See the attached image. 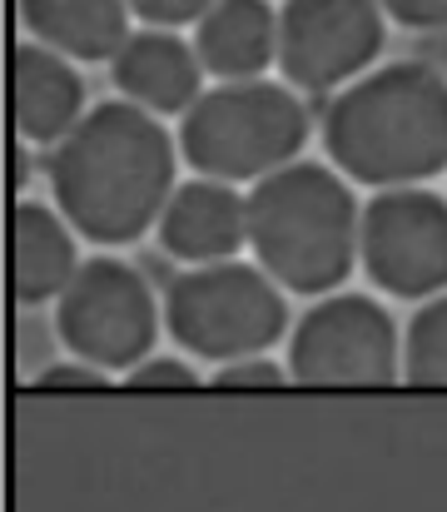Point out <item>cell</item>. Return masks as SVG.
<instances>
[{
    "mask_svg": "<svg viewBox=\"0 0 447 512\" xmlns=\"http://www.w3.org/2000/svg\"><path fill=\"white\" fill-rule=\"evenodd\" d=\"M214 388H284L289 383V363L279 358H244V363H229V368H214L209 378Z\"/></svg>",
    "mask_w": 447,
    "mask_h": 512,
    "instance_id": "cell-18",
    "label": "cell"
},
{
    "mask_svg": "<svg viewBox=\"0 0 447 512\" xmlns=\"http://www.w3.org/2000/svg\"><path fill=\"white\" fill-rule=\"evenodd\" d=\"M403 30H447V0H378Z\"/></svg>",
    "mask_w": 447,
    "mask_h": 512,
    "instance_id": "cell-21",
    "label": "cell"
},
{
    "mask_svg": "<svg viewBox=\"0 0 447 512\" xmlns=\"http://www.w3.org/2000/svg\"><path fill=\"white\" fill-rule=\"evenodd\" d=\"M80 234L55 204L15 199L10 204V294L15 304H60V294L80 274Z\"/></svg>",
    "mask_w": 447,
    "mask_h": 512,
    "instance_id": "cell-13",
    "label": "cell"
},
{
    "mask_svg": "<svg viewBox=\"0 0 447 512\" xmlns=\"http://www.w3.org/2000/svg\"><path fill=\"white\" fill-rule=\"evenodd\" d=\"M194 55L214 85L269 80L279 65V10L269 0H219L194 25Z\"/></svg>",
    "mask_w": 447,
    "mask_h": 512,
    "instance_id": "cell-14",
    "label": "cell"
},
{
    "mask_svg": "<svg viewBox=\"0 0 447 512\" xmlns=\"http://www.w3.org/2000/svg\"><path fill=\"white\" fill-rule=\"evenodd\" d=\"M20 5V25L30 30V40L60 50L75 65L90 60H115L125 50L130 30V0H15Z\"/></svg>",
    "mask_w": 447,
    "mask_h": 512,
    "instance_id": "cell-15",
    "label": "cell"
},
{
    "mask_svg": "<svg viewBox=\"0 0 447 512\" xmlns=\"http://www.w3.org/2000/svg\"><path fill=\"white\" fill-rule=\"evenodd\" d=\"M110 80L120 90V100L149 110L154 120L164 115H189L194 100L204 95V65L194 55V40H184L179 30H149L140 25L125 50L110 60Z\"/></svg>",
    "mask_w": 447,
    "mask_h": 512,
    "instance_id": "cell-12",
    "label": "cell"
},
{
    "mask_svg": "<svg viewBox=\"0 0 447 512\" xmlns=\"http://www.w3.org/2000/svg\"><path fill=\"white\" fill-rule=\"evenodd\" d=\"M358 269L388 299L447 294V199L438 189H383L363 204Z\"/></svg>",
    "mask_w": 447,
    "mask_h": 512,
    "instance_id": "cell-8",
    "label": "cell"
},
{
    "mask_svg": "<svg viewBox=\"0 0 447 512\" xmlns=\"http://www.w3.org/2000/svg\"><path fill=\"white\" fill-rule=\"evenodd\" d=\"M159 249L189 269L229 264L239 249H249V194L224 179H179L164 219H159Z\"/></svg>",
    "mask_w": 447,
    "mask_h": 512,
    "instance_id": "cell-10",
    "label": "cell"
},
{
    "mask_svg": "<svg viewBox=\"0 0 447 512\" xmlns=\"http://www.w3.org/2000/svg\"><path fill=\"white\" fill-rule=\"evenodd\" d=\"M179 140L130 100L90 105V115L50 150V204L100 249H125L159 229L179 179Z\"/></svg>",
    "mask_w": 447,
    "mask_h": 512,
    "instance_id": "cell-1",
    "label": "cell"
},
{
    "mask_svg": "<svg viewBox=\"0 0 447 512\" xmlns=\"http://www.w3.org/2000/svg\"><path fill=\"white\" fill-rule=\"evenodd\" d=\"M363 204L333 165L298 160L249 189V249L254 264L303 299L343 294L358 269Z\"/></svg>",
    "mask_w": 447,
    "mask_h": 512,
    "instance_id": "cell-3",
    "label": "cell"
},
{
    "mask_svg": "<svg viewBox=\"0 0 447 512\" xmlns=\"http://www.w3.org/2000/svg\"><path fill=\"white\" fill-rule=\"evenodd\" d=\"M219 0H130L135 20H145L149 30H179V25H199Z\"/></svg>",
    "mask_w": 447,
    "mask_h": 512,
    "instance_id": "cell-19",
    "label": "cell"
},
{
    "mask_svg": "<svg viewBox=\"0 0 447 512\" xmlns=\"http://www.w3.org/2000/svg\"><path fill=\"white\" fill-rule=\"evenodd\" d=\"M30 174H35V165H30V145H25V140H15V150H10V189H15V199H25Z\"/></svg>",
    "mask_w": 447,
    "mask_h": 512,
    "instance_id": "cell-22",
    "label": "cell"
},
{
    "mask_svg": "<svg viewBox=\"0 0 447 512\" xmlns=\"http://www.w3.org/2000/svg\"><path fill=\"white\" fill-rule=\"evenodd\" d=\"M403 378L418 388H447V294L418 304L403 329Z\"/></svg>",
    "mask_w": 447,
    "mask_h": 512,
    "instance_id": "cell-16",
    "label": "cell"
},
{
    "mask_svg": "<svg viewBox=\"0 0 447 512\" xmlns=\"http://www.w3.org/2000/svg\"><path fill=\"white\" fill-rule=\"evenodd\" d=\"M388 10L378 0H284L279 5V75L284 85L323 95L348 90L378 70Z\"/></svg>",
    "mask_w": 447,
    "mask_h": 512,
    "instance_id": "cell-9",
    "label": "cell"
},
{
    "mask_svg": "<svg viewBox=\"0 0 447 512\" xmlns=\"http://www.w3.org/2000/svg\"><path fill=\"white\" fill-rule=\"evenodd\" d=\"M289 378L303 388H388L403 378V339L373 294H328L289 334Z\"/></svg>",
    "mask_w": 447,
    "mask_h": 512,
    "instance_id": "cell-7",
    "label": "cell"
},
{
    "mask_svg": "<svg viewBox=\"0 0 447 512\" xmlns=\"http://www.w3.org/2000/svg\"><path fill=\"white\" fill-rule=\"evenodd\" d=\"M85 80L80 65L40 40H20L10 50V125L25 145H60L85 120Z\"/></svg>",
    "mask_w": 447,
    "mask_h": 512,
    "instance_id": "cell-11",
    "label": "cell"
},
{
    "mask_svg": "<svg viewBox=\"0 0 447 512\" xmlns=\"http://www.w3.org/2000/svg\"><path fill=\"white\" fill-rule=\"evenodd\" d=\"M164 334L199 363H244L264 358L289 339V299L284 289L244 259L184 269L164 289Z\"/></svg>",
    "mask_w": 447,
    "mask_h": 512,
    "instance_id": "cell-5",
    "label": "cell"
},
{
    "mask_svg": "<svg viewBox=\"0 0 447 512\" xmlns=\"http://www.w3.org/2000/svg\"><path fill=\"white\" fill-rule=\"evenodd\" d=\"M318 135L348 184L423 189L447 170V80L428 60H388L328 100Z\"/></svg>",
    "mask_w": 447,
    "mask_h": 512,
    "instance_id": "cell-2",
    "label": "cell"
},
{
    "mask_svg": "<svg viewBox=\"0 0 447 512\" xmlns=\"http://www.w3.org/2000/svg\"><path fill=\"white\" fill-rule=\"evenodd\" d=\"M308 110L294 85L279 80H239L209 85L194 110L179 120V155L204 179L259 184L269 174L298 165L308 145Z\"/></svg>",
    "mask_w": 447,
    "mask_h": 512,
    "instance_id": "cell-4",
    "label": "cell"
},
{
    "mask_svg": "<svg viewBox=\"0 0 447 512\" xmlns=\"http://www.w3.org/2000/svg\"><path fill=\"white\" fill-rule=\"evenodd\" d=\"M199 383H204L199 368L184 363V358H174V353H154V358H145L135 373H125V388H135V393H159V388L189 393V388H199Z\"/></svg>",
    "mask_w": 447,
    "mask_h": 512,
    "instance_id": "cell-17",
    "label": "cell"
},
{
    "mask_svg": "<svg viewBox=\"0 0 447 512\" xmlns=\"http://www.w3.org/2000/svg\"><path fill=\"white\" fill-rule=\"evenodd\" d=\"M159 324L164 309L145 274L115 254H90L55 304V339L100 373H135L154 358Z\"/></svg>",
    "mask_w": 447,
    "mask_h": 512,
    "instance_id": "cell-6",
    "label": "cell"
},
{
    "mask_svg": "<svg viewBox=\"0 0 447 512\" xmlns=\"http://www.w3.org/2000/svg\"><path fill=\"white\" fill-rule=\"evenodd\" d=\"M35 388H45V393H100V388H110V373H100V368L70 358V363L40 368V373H35Z\"/></svg>",
    "mask_w": 447,
    "mask_h": 512,
    "instance_id": "cell-20",
    "label": "cell"
}]
</instances>
